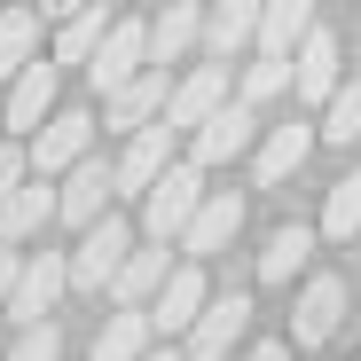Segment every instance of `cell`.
Masks as SVG:
<instances>
[{
  "label": "cell",
  "instance_id": "cell-1",
  "mask_svg": "<svg viewBox=\"0 0 361 361\" xmlns=\"http://www.w3.org/2000/svg\"><path fill=\"white\" fill-rule=\"evenodd\" d=\"M204 197H212V189H204V173H197V165H165V180L142 197V228H149V244H180Z\"/></svg>",
  "mask_w": 361,
  "mask_h": 361
},
{
  "label": "cell",
  "instance_id": "cell-2",
  "mask_svg": "<svg viewBox=\"0 0 361 361\" xmlns=\"http://www.w3.org/2000/svg\"><path fill=\"white\" fill-rule=\"evenodd\" d=\"M24 157H32V173H39V180H55V173L87 165V157H94V118H87V110H55L47 126L24 142Z\"/></svg>",
  "mask_w": 361,
  "mask_h": 361
},
{
  "label": "cell",
  "instance_id": "cell-3",
  "mask_svg": "<svg viewBox=\"0 0 361 361\" xmlns=\"http://www.w3.org/2000/svg\"><path fill=\"white\" fill-rule=\"evenodd\" d=\"M63 290H71V252H32L24 275H16V290H8V322H16V330L47 322Z\"/></svg>",
  "mask_w": 361,
  "mask_h": 361
},
{
  "label": "cell",
  "instance_id": "cell-4",
  "mask_svg": "<svg viewBox=\"0 0 361 361\" xmlns=\"http://www.w3.org/2000/svg\"><path fill=\"white\" fill-rule=\"evenodd\" d=\"M126 252H134V228L118 220V212H102V220L79 235V252H71V283H79V290H102V283H118Z\"/></svg>",
  "mask_w": 361,
  "mask_h": 361
},
{
  "label": "cell",
  "instance_id": "cell-5",
  "mask_svg": "<svg viewBox=\"0 0 361 361\" xmlns=\"http://www.w3.org/2000/svg\"><path fill=\"white\" fill-rule=\"evenodd\" d=\"M142 71H149V24H142V16H118V24H110V39L94 47L87 79H94L102 94H118V87L142 79Z\"/></svg>",
  "mask_w": 361,
  "mask_h": 361
},
{
  "label": "cell",
  "instance_id": "cell-6",
  "mask_svg": "<svg viewBox=\"0 0 361 361\" xmlns=\"http://www.w3.org/2000/svg\"><path fill=\"white\" fill-rule=\"evenodd\" d=\"M252 134H259V110L228 102V110H212L204 126L189 134V165H197V173H212V165H228V157H244V149H252Z\"/></svg>",
  "mask_w": 361,
  "mask_h": 361
},
{
  "label": "cell",
  "instance_id": "cell-7",
  "mask_svg": "<svg viewBox=\"0 0 361 361\" xmlns=\"http://www.w3.org/2000/svg\"><path fill=\"white\" fill-rule=\"evenodd\" d=\"M165 165H173V126L157 118V126H142V134H126V149H118V189L126 197H149L157 180H165Z\"/></svg>",
  "mask_w": 361,
  "mask_h": 361
},
{
  "label": "cell",
  "instance_id": "cell-8",
  "mask_svg": "<svg viewBox=\"0 0 361 361\" xmlns=\"http://www.w3.org/2000/svg\"><path fill=\"white\" fill-rule=\"evenodd\" d=\"M110 197H118V173H110L102 157H87V165H71V173H63V189H55V212H63V220L87 235V228L110 212Z\"/></svg>",
  "mask_w": 361,
  "mask_h": 361
},
{
  "label": "cell",
  "instance_id": "cell-9",
  "mask_svg": "<svg viewBox=\"0 0 361 361\" xmlns=\"http://www.w3.org/2000/svg\"><path fill=\"white\" fill-rule=\"evenodd\" d=\"M204 307H212V290H204V267H173V275H165V290L149 298V330H157V338H173V330L189 338Z\"/></svg>",
  "mask_w": 361,
  "mask_h": 361
},
{
  "label": "cell",
  "instance_id": "cell-10",
  "mask_svg": "<svg viewBox=\"0 0 361 361\" xmlns=\"http://www.w3.org/2000/svg\"><path fill=\"white\" fill-rule=\"evenodd\" d=\"M338 322H345V283L314 275L307 290H298V307H290V345H330Z\"/></svg>",
  "mask_w": 361,
  "mask_h": 361
},
{
  "label": "cell",
  "instance_id": "cell-11",
  "mask_svg": "<svg viewBox=\"0 0 361 361\" xmlns=\"http://www.w3.org/2000/svg\"><path fill=\"white\" fill-rule=\"evenodd\" d=\"M212 110H228V63H204V71L180 79L173 102H165V126H173V134H197Z\"/></svg>",
  "mask_w": 361,
  "mask_h": 361
},
{
  "label": "cell",
  "instance_id": "cell-12",
  "mask_svg": "<svg viewBox=\"0 0 361 361\" xmlns=\"http://www.w3.org/2000/svg\"><path fill=\"white\" fill-rule=\"evenodd\" d=\"M55 118V63H32L8 79V142H32Z\"/></svg>",
  "mask_w": 361,
  "mask_h": 361
},
{
  "label": "cell",
  "instance_id": "cell-13",
  "mask_svg": "<svg viewBox=\"0 0 361 361\" xmlns=\"http://www.w3.org/2000/svg\"><path fill=\"white\" fill-rule=\"evenodd\" d=\"M290 94H298V102H330V94H338V39H330L322 24L298 39V55H290Z\"/></svg>",
  "mask_w": 361,
  "mask_h": 361
},
{
  "label": "cell",
  "instance_id": "cell-14",
  "mask_svg": "<svg viewBox=\"0 0 361 361\" xmlns=\"http://www.w3.org/2000/svg\"><path fill=\"white\" fill-rule=\"evenodd\" d=\"M165 102H173V87H165V71L149 63L142 79H126V87L110 94V118H102V126H118V134H142V126H157V118H165Z\"/></svg>",
  "mask_w": 361,
  "mask_h": 361
},
{
  "label": "cell",
  "instance_id": "cell-15",
  "mask_svg": "<svg viewBox=\"0 0 361 361\" xmlns=\"http://www.w3.org/2000/svg\"><path fill=\"white\" fill-rule=\"evenodd\" d=\"M235 228H244V197H235V189H212V197L197 204L189 235H180V252H189V259H212V252H228Z\"/></svg>",
  "mask_w": 361,
  "mask_h": 361
},
{
  "label": "cell",
  "instance_id": "cell-16",
  "mask_svg": "<svg viewBox=\"0 0 361 361\" xmlns=\"http://www.w3.org/2000/svg\"><path fill=\"white\" fill-rule=\"evenodd\" d=\"M244 322H252V298H212L197 314V330H189V361H228V345L244 338Z\"/></svg>",
  "mask_w": 361,
  "mask_h": 361
},
{
  "label": "cell",
  "instance_id": "cell-17",
  "mask_svg": "<svg viewBox=\"0 0 361 361\" xmlns=\"http://www.w3.org/2000/svg\"><path fill=\"white\" fill-rule=\"evenodd\" d=\"M259 39V0H212V16H204V47H212V63H235Z\"/></svg>",
  "mask_w": 361,
  "mask_h": 361
},
{
  "label": "cell",
  "instance_id": "cell-18",
  "mask_svg": "<svg viewBox=\"0 0 361 361\" xmlns=\"http://www.w3.org/2000/svg\"><path fill=\"white\" fill-rule=\"evenodd\" d=\"M197 39H204V8H197V0H165V16H149V63L157 71L180 63Z\"/></svg>",
  "mask_w": 361,
  "mask_h": 361
},
{
  "label": "cell",
  "instance_id": "cell-19",
  "mask_svg": "<svg viewBox=\"0 0 361 361\" xmlns=\"http://www.w3.org/2000/svg\"><path fill=\"white\" fill-rule=\"evenodd\" d=\"M47 220H55V189H47V180L32 173L24 189H16L8 204H0V244H8V252H16V244H32V235H39Z\"/></svg>",
  "mask_w": 361,
  "mask_h": 361
},
{
  "label": "cell",
  "instance_id": "cell-20",
  "mask_svg": "<svg viewBox=\"0 0 361 361\" xmlns=\"http://www.w3.org/2000/svg\"><path fill=\"white\" fill-rule=\"evenodd\" d=\"M314 32V0H259V55H298Z\"/></svg>",
  "mask_w": 361,
  "mask_h": 361
},
{
  "label": "cell",
  "instance_id": "cell-21",
  "mask_svg": "<svg viewBox=\"0 0 361 361\" xmlns=\"http://www.w3.org/2000/svg\"><path fill=\"white\" fill-rule=\"evenodd\" d=\"M110 0H94V8H79V16H63L55 24V63H94V47L110 39Z\"/></svg>",
  "mask_w": 361,
  "mask_h": 361
},
{
  "label": "cell",
  "instance_id": "cell-22",
  "mask_svg": "<svg viewBox=\"0 0 361 361\" xmlns=\"http://www.w3.org/2000/svg\"><path fill=\"white\" fill-rule=\"evenodd\" d=\"M165 275H173V267H165V244H149V252H126V267H118L110 290H118V307H142V314H149V298L165 290Z\"/></svg>",
  "mask_w": 361,
  "mask_h": 361
},
{
  "label": "cell",
  "instance_id": "cell-23",
  "mask_svg": "<svg viewBox=\"0 0 361 361\" xmlns=\"http://www.w3.org/2000/svg\"><path fill=\"white\" fill-rule=\"evenodd\" d=\"M307 149H314V126H267V142H259V180L275 189V180H290L298 165H307Z\"/></svg>",
  "mask_w": 361,
  "mask_h": 361
},
{
  "label": "cell",
  "instance_id": "cell-24",
  "mask_svg": "<svg viewBox=\"0 0 361 361\" xmlns=\"http://www.w3.org/2000/svg\"><path fill=\"white\" fill-rule=\"evenodd\" d=\"M149 345H157L149 314H142V307H118V314L102 322V338H94V361H142Z\"/></svg>",
  "mask_w": 361,
  "mask_h": 361
},
{
  "label": "cell",
  "instance_id": "cell-25",
  "mask_svg": "<svg viewBox=\"0 0 361 361\" xmlns=\"http://www.w3.org/2000/svg\"><path fill=\"white\" fill-rule=\"evenodd\" d=\"M39 63V8H0V79Z\"/></svg>",
  "mask_w": 361,
  "mask_h": 361
},
{
  "label": "cell",
  "instance_id": "cell-26",
  "mask_svg": "<svg viewBox=\"0 0 361 361\" xmlns=\"http://www.w3.org/2000/svg\"><path fill=\"white\" fill-rule=\"evenodd\" d=\"M307 252H314V235H307V228H275V235H267V252H259V283H290L298 267H307Z\"/></svg>",
  "mask_w": 361,
  "mask_h": 361
},
{
  "label": "cell",
  "instance_id": "cell-27",
  "mask_svg": "<svg viewBox=\"0 0 361 361\" xmlns=\"http://www.w3.org/2000/svg\"><path fill=\"white\" fill-rule=\"evenodd\" d=\"M322 235H338V244H345V235H361V165L330 189V204H322Z\"/></svg>",
  "mask_w": 361,
  "mask_h": 361
},
{
  "label": "cell",
  "instance_id": "cell-28",
  "mask_svg": "<svg viewBox=\"0 0 361 361\" xmlns=\"http://www.w3.org/2000/svg\"><path fill=\"white\" fill-rule=\"evenodd\" d=\"M322 134L330 142H353L361 134V79H338V94L322 102Z\"/></svg>",
  "mask_w": 361,
  "mask_h": 361
},
{
  "label": "cell",
  "instance_id": "cell-29",
  "mask_svg": "<svg viewBox=\"0 0 361 361\" xmlns=\"http://www.w3.org/2000/svg\"><path fill=\"white\" fill-rule=\"evenodd\" d=\"M290 87V55H259V63L244 71V110H259V102H275Z\"/></svg>",
  "mask_w": 361,
  "mask_h": 361
},
{
  "label": "cell",
  "instance_id": "cell-30",
  "mask_svg": "<svg viewBox=\"0 0 361 361\" xmlns=\"http://www.w3.org/2000/svg\"><path fill=\"white\" fill-rule=\"evenodd\" d=\"M0 361H63V330H55V322H32V330L8 338V353H0Z\"/></svg>",
  "mask_w": 361,
  "mask_h": 361
},
{
  "label": "cell",
  "instance_id": "cell-31",
  "mask_svg": "<svg viewBox=\"0 0 361 361\" xmlns=\"http://www.w3.org/2000/svg\"><path fill=\"white\" fill-rule=\"evenodd\" d=\"M32 180V157H24V142H0V204H8L16 189Z\"/></svg>",
  "mask_w": 361,
  "mask_h": 361
},
{
  "label": "cell",
  "instance_id": "cell-32",
  "mask_svg": "<svg viewBox=\"0 0 361 361\" xmlns=\"http://www.w3.org/2000/svg\"><path fill=\"white\" fill-rule=\"evenodd\" d=\"M16 275H24V252H8V244H0V314H8V290H16Z\"/></svg>",
  "mask_w": 361,
  "mask_h": 361
},
{
  "label": "cell",
  "instance_id": "cell-33",
  "mask_svg": "<svg viewBox=\"0 0 361 361\" xmlns=\"http://www.w3.org/2000/svg\"><path fill=\"white\" fill-rule=\"evenodd\" d=\"M79 8H94V0H39V16H55V24H63V16H79Z\"/></svg>",
  "mask_w": 361,
  "mask_h": 361
},
{
  "label": "cell",
  "instance_id": "cell-34",
  "mask_svg": "<svg viewBox=\"0 0 361 361\" xmlns=\"http://www.w3.org/2000/svg\"><path fill=\"white\" fill-rule=\"evenodd\" d=\"M252 361H290V345H283V338H267V345H252Z\"/></svg>",
  "mask_w": 361,
  "mask_h": 361
},
{
  "label": "cell",
  "instance_id": "cell-35",
  "mask_svg": "<svg viewBox=\"0 0 361 361\" xmlns=\"http://www.w3.org/2000/svg\"><path fill=\"white\" fill-rule=\"evenodd\" d=\"M142 361H180V353H173V345H149V353H142Z\"/></svg>",
  "mask_w": 361,
  "mask_h": 361
},
{
  "label": "cell",
  "instance_id": "cell-36",
  "mask_svg": "<svg viewBox=\"0 0 361 361\" xmlns=\"http://www.w3.org/2000/svg\"><path fill=\"white\" fill-rule=\"evenodd\" d=\"M0 353H8V345H0Z\"/></svg>",
  "mask_w": 361,
  "mask_h": 361
}]
</instances>
